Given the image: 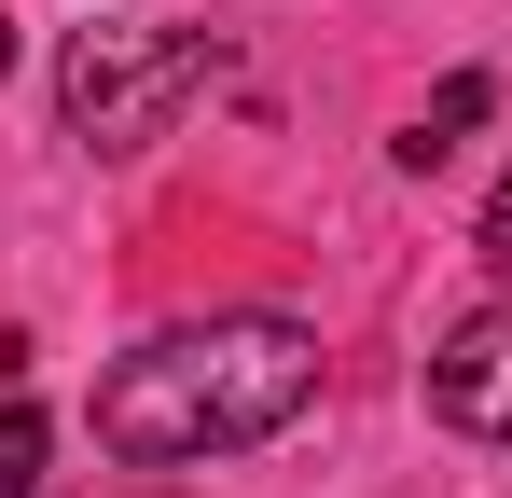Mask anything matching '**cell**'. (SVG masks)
Returning <instances> with one entry per match:
<instances>
[{
  "instance_id": "cell-6",
  "label": "cell",
  "mask_w": 512,
  "mask_h": 498,
  "mask_svg": "<svg viewBox=\"0 0 512 498\" xmlns=\"http://www.w3.org/2000/svg\"><path fill=\"white\" fill-rule=\"evenodd\" d=\"M485 263H499V277H512V180H499V194H485Z\"/></svg>"
},
{
  "instance_id": "cell-7",
  "label": "cell",
  "mask_w": 512,
  "mask_h": 498,
  "mask_svg": "<svg viewBox=\"0 0 512 498\" xmlns=\"http://www.w3.org/2000/svg\"><path fill=\"white\" fill-rule=\"evenodd\" d=\"M0 70H14V28H0Z\"/></svg>"
},
{
  "instance_id": "cell-1",
  "label": "cell",
  "mask_w": 512,
  "mask_h": 498,
  "mask_svg": "<svg viewBox=\"0 0 512 498\" xmlns=\"http://www.w3.org/2000/svg\"><path fill=\"white\" fill-rule=\"evenodd\" d=\"M305 402H319V332L305 319H180L97 374V443L139 457V471H194V457L277 443Z\"/></svg>"
},
{
  "instance_id": "cell-2",
  "label": "cell",
  "mask_w": 512,
  "mask_h": 498,
  "mask_svg": "<svg viewBox=\"0 0 512 498\" xmlns=\"http://www.w3.org/2000/svg\"><path fill=\"white\" fill-rule=\"evenodd\" d=\"M208 83H222V28H84L56 70V111L84 153H153Z\"/></svg>"
},
{
  "instance_id": "cell-3",
  "label": "cell",
  "mask_w": 512,
  "mask_h": 498,
  "mask_svg": "<svg viewBox=\"0 0 512 498\" xmlns=\"http://www.w3.org/2000/svg\"><path fill=\"white\" fill-rule=\"evenodd\" d=\"M429 415L457 443H512V305H485L429 346Z\"/></svg>"
},
{
  "instance_id": "cell-5",
  "label": "cell",
  "mask_w": 512,
  "mask_h": 498,
  "mask_svg": "<svg viewBox=\"0 0 512 498\" xmlns=\"http://www.w3.org/2000/svg\"><path fill=\"white\" fill-rule=\"evenodd\" d=\"M28 485H42V415L0 402V498H28Z\"/></svg>"
},
{
  "instance_id": "cell-4",
  "label": "cell",
  "mask_w": 512,
  "mask_h": 498,
  "mask_svg": "<svg viewBox=\"0 0 512 498\" xmlns=\"http://www.w3.org/2000/svg\"><path fill=\"white\" fill-rule=\"evenodd\" d=\"M485 111H499V83H485V70H457V83H443V97L416 111V125H402V166L429 180V166H443L457 139H471V125H485Z\"/></svg>"
}]
</instances>
